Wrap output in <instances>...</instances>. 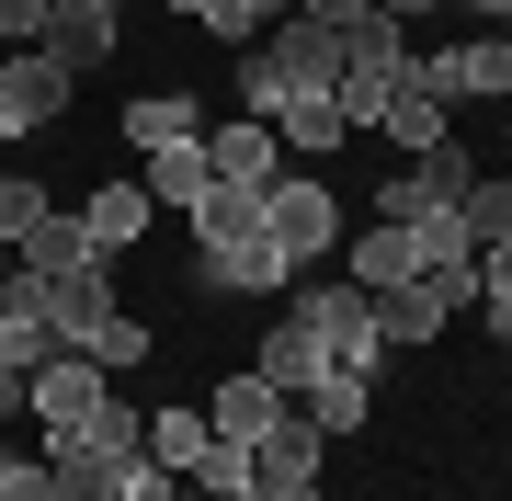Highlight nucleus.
Returning a JSON list of instances; mask_svg holds the SVG:
<instances>
[{
  "label": "nucleus",
  "instance_id": "f03ea898",
  "mask_svg": "<svg viewBox=\"0 0 512 501\" xmlns=\"http://www.w3.org/2000/svg\"><path fill=\"white\" fill-rule=\"evenodd\" d=\"M262 240H274L296 274H308V262H330V251H342V194H330V183H308V171L262 183Z\"/></svg>",
  "mask_w": 512,
  "mask_h": 501
},
{
  "label": "nucleus",
  "instance_id": "1a4fd4ad",
  "mask_svg": "<svg viewBox=\"0 0 512 501\" xmlns=\"http://www.w3.org/2000/svg\"><path fill=\"white\" fill-rule=\"evenodd\" d=\"M205 160H217V183H239V194H262V183H285V137L274 126H251V114H239V126H205Z\"/></svg>",
  "mask_w": 512,
  "mask_h": 501
},
{
  "label": "nucleus",
  "instance_id": "58836bf2",
  "mask_svg": "<svg viewBox=\"0 0 512 501\" xmlns=\"http://www.w3.org/2000/svg\"><path fill=\"white\" fill-rule=\"evenodd\" d=\"M376 12H387V23H421V12H444V0H376Z\"/></svg>",
  "mask_w": 512,
  "mask_h": 501
},
{
  "label": "nucleus",
  "instance_id": "4468645a",
  "mask_svg": "<svg viewBox=\"0 0 512 501\" xmlns=\"http://www.w3.org/2000/svg\"><path fill=\"white\" fill-rule=\"evenodd\" d=\"M262 376H274L285 399H308L319 376H330V353H319V331H308V319H296V308L274 319V331H262Z\"/></svg>",
  "mask_w": 512,
  "mask_h": 501
},
{
  "label": "nucleus",
  "instance_id": "2f4dec72",
  "mask_svg": "<svg viewBox=\"0 0 512 501\" xmlns=\"http://www.w3.org/2000/svg\"><path fill=\"white\" fill-rule=\"evenodd\" d=\"M80 433H92V445H103V456H137V445H148V422H137V410H126V399H114V388L92 399V422H80Z\"/></svg>",
  "mask_w": 512,
  "mask_h": 501
},
{
  "label": "nucleus",
  "instance_id": "c9c22d12",
  "mask_svg": "<svg viewBox=\"0 0 512 501\" xmlns=\"http://www.w3.org/2000/svg\"><path fill=\"white\" fill-rule=\"evenodd\" d=\"M46 12H57V0H0V46H35Z\"/></svg>",
  "mask_w": 512,
  "mask_h": 501
},
{
  "label": "nucleus",
  "instance_id": "f704fd0d",
  "mask_svg": "<svg viewBox=\"0 0 512 501\" xmlns=\"http://www.w3.org/2000/svg\"><path fill=\"white\" fill-rule=\"evenodd\" d=\"M0 501H57V479H46V456H0Z\"/></svg>",
  "mask_w": 512,
  "mask_h": 501
},
{
  "label": "nucleus",
  "instance_id": "9b49d317",
  "mask_svg": "<svg viewBox=\"0 0 512 501\" xmlns=\"http://www.w3.org/2000/svg\"><path fill=\"white\" fill-rule=\"evenodd\" d=\"M376 137H387L399 160H421V149H444V137H456V103H433L421 80H399V92H387V114H376Z\"/></svg>",
  "mask_w": 512,
  "mask_h": 501
},
{
  "label": "nucleus",
  "instance_id": "b1692460",
  "mask_svg": "<svg viewBox=\"0 0 512 501\" xmlns=\"http://www.w3.org/2000/svg\"><path fill=\"white\" fill-rule=\"evenodd\" d=\"M194 240L205 251H239V240H262V194H239V183H217L194 205Z\"/></svg>",
  "mask_w": 512,
  "mask_h": 501
},
{
  "label": "nucleus",
  "instance_id": "e433bc0d",
  "mask_svg": "<svg viewBox=\"0 0 512 501\" xmlns=\"http://www.w3.org/2000/svg\"><path fill=\"white\" fill-rule=\"evenodd\" d=\"M296 12H308V23H330V35H342V23H365L376 0H296Z\"/></svg>",
  "mask_w": 512,
  "mask_h": 501
},
{
  "label": "nucleus",
  "instance_id": "ddd939ff",
  "mask_svg": "<svg viewBox=\"0 0 512 501\" xmlns=\"http://www.w3.org/2000/svg\"><path fill=\"white\" fill-rule=\"evenodd\" d=\"M205 285H217V297H285L296 262L274 240H239V251H205Z\"/></svg>",
  "mask_w": 512,
  "mask_h": 501
},
{
  "label": "nucleus",
  "instance_id": "6e6552de",
  "mask_svg": "<svg viewBox=\"0 0 512 501\" xmlns=\"http://www.w3.org/2000/svg\"><path fill=\"white\" fill-rule=\"evenodd\" d=\"M285 410H296V399L274 388V376H262V365H239V376H228V388H217V399H205V422H217V433H228V445H262V433H274V422H285Z\"/></svg>",
  "mask_w": 512,
  "mask_h": 501
},
{
  "label": "nucleus",
  "instance_id": "bb28decb",
  "mask_svg": "<svg viewBox=\"0 0 512 501\" xmlns=\"http://www.w3.org/2000/svg\"><path fill=\"white\" fill-rule=\"evenodd\" d=\"M365 399H376V376H319V388L296 399V410H308L319 433H365Z\"/></svg>",
  "mask_w": 512,
  "mask_h": 501
},
{
  "label": "nucleus",
  "instance_id": "79ce46f5",
  "mask_svg": "<svg viewBox=\"0 0 512 501\" xmlns=\"http://www.w3.org/2000/svg\"><path fill=\"white\" fill-rule=\"evenodd\" d=\"M171 12H194V0H171Z\"/></svg>",
  "mask_w": 512,
  "mask_h": 501
},
{
  "label": "nucleus",
  "instance_id": "c756f323",
  "mask_svg": "<svg viewBox=\"0 0 512 501\" xmlns=\"http://www.w3.org/2000/svg\"><path fill=\"white\" fill-rule=\"evenodd\" d=\"M194 490H205V501H239V490H251V445H228V433H217V445L194 456Z\"/></svg>",
  "mask_w": 512,
  "mask_h": 501
},
{
  "label": "nucleus",
  "instance_id": "2eb2a0df",
  "mask_svg": "<svg viewBox=\"0 0 512 501\" xmlns=\"http://www.w3.org/2000/svg\"><path fill=\"white\" fill-rule=\"evenodd\" d=\"M137 194H148V205H171V217H194V205L217 194V160H205V137H194V149H160V160L137 171Z\"/></svg>",
  "mask_w": 512,
  "mask_h": 501
},
{
  "label": "nucleus",
  "instance_id": "cd10ccee",
  "mask_svg": "<svg viewBox=\"0 0 512 501\" xmlns=\"http://www.w3.org/2000/svg\"><path fill=\"white\" fill-rule=\"evenodd\" d=\"M80 353H92L103 376H137V365H148V353H160V342H148V319H126V308H114V319H103V331L80 342Z\"/></svg>",
  "mask_w": 512,
  "mask_h": 501
},
{
  "label": "nucleus",
  "instance_id": "4c0bfd02",
  "mask_svg": "<svg viewBox=\"0 0 512 501\" xmlns=\"http://www.w3.org/2000/svg\"><path fill=\"white\" fill-rule=\"evenodd\" d=\"M239 501H319V479H251Z\"/></svg>",
  "mask_w": 512,
  "mask_h": 501
},
{
  "label": "nucleus",
  "instance_id": "c85d7f7f",
  "mask_svg": "<svg viewBox=\"0 0 512 501\" xmlns=\"http://www.w3.org/2000/svg\"><path fill=\"white\" fill-rule=\"evenodd\" d=\"M35 217H46V183H35V171H0V251L35 240Z\"/></svg>",
  "mask_w": 512,
  "mask_h": 501
},
{
  "label": "nucleus",
  "instance_id": "7ed1b4c3",
  "mask_svg": "<svg viewBox=\"0 0 512 501\" xmlns=\"http://www.w3.org/2000/svg\"><path fill=\"white\" fill-rule=\"evenodd\" d=\"M35 297H46V331L80 353V342H92L103 319H114V262L92 251V262H69V274H35Z\"/></svg>",
  "mask_w": 512,
  "mask_h": 501
},
{
  "label": "nucleus",
  "instance_id": "4be33fe9",
  "mask_svg": "<svg viewBox=\"0 0 512 501\" xmlns=\"http://www.w3.org/2000/svg\"><path fill=\"white\" fill-rule=\"evenodd\" d=\"M205 445H217V422H205V410H183V399L148 410V456H160L171 479H194V456H205Z\"/></svg>",
  "mask_w": 512,
  "mask_h": 501
},
{
  "label": "nucleus",
  "instance_id": "aec40b11",
  "mask_svg": "<svg viewBox=\"0 0 512 501\" xmlns=\"http://www.w3.org/2000/svg\"><path fill=\"white\" fill-rule=\"evenodd\" d=\"M80 228H92V251H137V228H148V194L137 183H92V205H80Z\"/></svg>",
  "mask_w": 512,
  "mask_h": 501
},
{
  "label": "nucleus",
  "instance_id": "412c9836",
  "mask_svg": "<svg viewBox=\"0 0 512 501\" xmlns=\"http://www.w3.org/2000/svg\"><path fill=\"white\" fill-rule=\"evenodd\" d=\"M274 137H285V149H308V160H319V149H342L353 126H342V103H330V92H285V103H274Z\"/></svg>",
  "mask_w": 512,
  "mask_h": 501
},
{
  "label": "nucleus",
  "instance_id": "dca6fc26",
  "mask_svg": "<svg viewBox=\"0 0 512 501\" xmlns=\"http://www.w3.org/2000/svg\"><path fill=\"white\" fill-rule=\"evenodd\" d=\"M35 57H46V69H103V57H114V12H46V35H35Z\"/></svg>",
  "mask_w": 512,
  "mask_h": 501
},
{
  "label": "nucleus",
  "instance_id": "0eeeda50",
  "mask_svg": "<svg viewBox=\"0 0 512 501\" xmlns=\"http://www.w3.org/2000/svg\"><path fill=\"white\" fill-rule=\"evenodd\" d=\"M114 388V376L92 365V353H46L35 365V433H69V422H92V399Z\"/></svg>",
  "mask_w": 512,
  "mask_h": 501
},
{
  "label": "nucleus",
  "instance_id": "a211bd4d",
  "mask_svg": "<svg viewBox=\"0 0 512 501\" xmlns=\"http://www.w3.org/2000/svg\"><path fill=\"white\" fill-rule=\"evenodd\" d=\"M69 262H92V228H80V205H46L35 240L12 251V274H69Z\"/></svg>",
  "mask_w": 512,
  "mask_h": 501
},
{
  "label": "nucleus",
  "instance_id": "72a5a7b5",
  "mask_svg": "<svg viewBox=\"0 0 512 501\" xmlns=\"http://www.w3.org/2000/svg\"><path fill=\"white\" fill-rule=\"evenodd\" d=\"M478 319L512 342V251H478Z\"/></svg>",
  "mask_w": 512,
  "mask_h": 501
},
{
  "label": "nucleus",
  "instance_id": "393cba45",
  "mask_svg": "<svg viewBox=\"0 0 512 501\" xmlns=\"http://www.w3.org/2000/svg\"><path fill=\"white\" fill-rule=\"evenodd\" d=\"M421 274V251H410V228H365V240H353V285H376V297H387V285H410Z\"/></svg>",
  "mask_w": 512,
  "mask_h": 501
},
{
  "label": "nucleus",
  "instance_id": "20e7f679",
  "mask_svg": "<svg viewBox=\"0 0 512 501\" xmlns=\"http://www.w3.org/2000/svg\"><path fill=\"white\" fill-rule=\"evenodd\" d=\"M69 92H80V80H69V69H46L35 46H12V57H0V126H12V137L57 126V114H69Z\"/></svg>",
  "mask_w": 512,
  "mask_h": 501
},
{
  "label": "nucleus",
  "instance_id": "a19ab883",
  "mask_svg": "<svg viewBox=\"0 0 512 501\" xmlns=\"http://www.w3.org/2000/svg\"><path fill=\"white\" fill-rule=\"evenodd\" d=\"M0 285H12V251H0Z\"/></svg>",
  "mask_w": 512,
  "mask_h": 501
},
{
  "label": "nucleus",
  "instance_id": "f257e3e1",
  "mask_svg": "<svg viewBox=\"0 0 512 501\" xmlns=\"http://www.w3.org/2000/svg\"><path fill=\"white\" fill-rule=\"evenodd\" d=\"M296 319H308V331H319V353H330V376H376V285H296V297H285Z\"/></svg>",
  "mask_w": 512,
  "mask_h": 501
},
{
  "label": "nucleus",
  "instance_id": "9d476101",
  "mask_svg": "<svg viewBox=\"0 0 512 501\" xmlns=\"http://www.w3.org/2000/svg\"><path fill=\"white\" fill-rule=\"evenodd\" d=\"M46 353H69V342L46 331V297H35V274H12V285H0V365H12V376H35Z\"/></svg>",
  "mask_w": 512,
  "mask_h": 501
},
{
  "label": "nucleus",
  "instance_id": "f8f14e48",
  "mask_svg": "<svg viewBox=\"0 0 512 501\" xmlns=\"http://www.w3.org/2000/svg\"><path fill=\"white\" fill-rule=\"evenodd\" d=\"M194 137H205L194 92H137V103H126V149H137V160H160V149H194Z\"/></svg>",
  "mask_w": 512,
  "mask_h": 501
},
{
  "label": "nucleus",
  "instance_id": "39448f33",
  "mask_svg": "<svg viewBox=\"0 0 512 501\" xmlns=\"http://www.w3.org/2000/svg\"><path fill=\"white\" fill-rule=\"evenodd\" d=\"M137 456H148V445H137ZM137 456H103L80 422L46 433V479H57V501H126V467H137Z\"/></svg>",
  "mask_w": 512,
  "mask_h": 501
},
{
  "label": "nucleus",
  "instance_id": "f3484780",
  "mask_svg": "<svg viewBox=\"0 0 512 501\" xmlns=\"http://www.w3.org/2000/svg\"><path fill=\"white\" fill-rule=\"evenodd\" d=\"M444 69H456V103H512V35H467V46H444Z\"/></svg>",
  "mask_w": 512,
  "mask_h": 501
},
{
  "label": "nucleus",
  "instance_id": "37998d69",
  "mask_svg": "<svg viewBox=\"0 0 512 501\" xmlns=\"http://www.w3.org/2000/svg\"><path fill=\"white\" fill-rule=\"evenodd\" d=\"M0 137H12V126H0Z\"/></svg>",
  "mask_w": 512,
  "mask_h": 501
},
{
  "label": "nucleus",
  "instance_id": "423d86ee",
  "mask_svg": "<svg viewBox=\"0 0 512 501\" xmlns=\"http://www.w3.org/2000/svg\"><path fill=\"white\" fill-rule=\"evenodd\" d=\"M262 57H274L285 92H342V35H330V23H308V12H285Z\"/></svg>",
  "mask_w": 512,
  "mask_h": 501
},
{
  "label": "nucleus",
  "instance_id": "473e14b6",
  "mask_svg": "<svg viewBox=\"0 0 512 501\" xmlns=\"http://www.w3.org/2000/svg\"><path fill=\"white\" fill-rule=\"evenodd\" d=\"M274 103H285L274 57H262V46H239V114H251V126H274Z\"/></svg>",
  "mask_w": 512,
  "mask_h": 501
},
{
  "label": "nucleus",
  "instance_id": "a878e982",
  "mask_svg": "<svg viewBox=\"0 0 512 501\" xmlns=\"http://www.w3.org/2000/svg\"><path fill=\"white\" fill-rule=\"evenodd\" d=\"M285 12H296V0H194V23H205L217 46H251V35H274Z\"/></svg>",
  "mask_w": 512,
  "mask_h": 501
},
{
  "label": "nucleus",
  "instance_id": "5701e85b",
  "mask_svg": "<svg viewBox=\"0 0 512 501\" xmlns=\"http://www.w3.org/2000/svg\"><path fill=\"white\" fill-rule=\"evenodd\" d=\"M410 297L433 308V331H456V319L478 308V251H467V262H421V274H410Z\"/></svg>",
  "mask_w": 512,
  "mask_h": 501
},
{
  "label": "nucleus",
  "instance_id": "7c9ffc66",
  "mask_svg": "<svg viewBox=\"0 0 512 501\" xmlns=\"http://www.w3.org/2000/svg\"><path fill=\"white\" fill-rule=\"evenodd\" d=\"M456 217H467V240H478V251H512V183H478Z\"/></svg>",
  "mask_w": 512,
  "mask_h": 501
},
{
  "label": "nucleus",
  "instance_id": "ea45409f",
  "mask_svg": "<svg viewBox=\"0 0 512 501\" xmlns=\"http://www.w3.org/2000/svg\"><path fill=\"white\" fill-rule=\"evenodd\" d=\"M57 12H126V0H57Z\"/></svg>",
  "mask_w": 512,
  "mask_h": 501
},
{
  "label": "nucleus",
  "instance_id": "6ab92c4d",
  "mask_svg": "<svg viewBox=\"0 0 512 501\" xmlns=\"http://www.w3.org/2000/svg\"><path fill=\"white\" fill-rule=\"evenodd\" d=\"M319 445H330V433L308 422V410H285V422L251 445V479H319Z\"/></svg>",
  "mask_w": 512,
  "mask_h": 501
}]
</instances>
